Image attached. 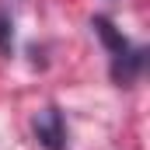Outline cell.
Listing matches in <instances>:
<instances>
[{
    "label": "cell",
    "instance_id": "6da1fadb",
    "mask_svg": "<svg viewBox=\"0 0 150 150\" xmlns=\"http://www.w3.org/2000/svg\"><path fill=\"white\" fill-rule=\"evenodd\" d=\"M91 28L98 32V38L105 42V49H108V56H112V80L119 87H129L140 70H143V59H147V49H140V45H129V38H122V32L115 28L108 18H94L91 21Z\"/></svg>",
    "mask_w": 150,
    "mask_h": 150
},
{
    "label": "cell",
    "instance_id": "7a4b0ae2",
    "mask_svg": "<svg viewBox=\"0 0 150 150\" xmlns=\"http://www.w3.org/2000/svg\"><path fill=\"white\" fill-rule=\"evenodd\" d=\"M32 129H35V140H38L45 150H67V147H70L67 119H63V112H59L56 105H45V108L35 115Z\"/></svg>",
    "mask_w": 150,
    "mask_h": 150
},
{
    "label": "cell",
    "instance_id": "3957f363",
    "mask_svg": "<svg viewBox=\"0 0 150 150\" xmlns=\"http://www.w3.org/2000/svg\"><path fill=\"white\" fill-rule=\"evenodd\" d=\"M14 49V25H11V18L0 11V52H11Z\"/></svg>",
    "mask_w": 150,
    "mask_h": 150
}]
</instances>
